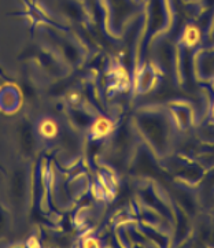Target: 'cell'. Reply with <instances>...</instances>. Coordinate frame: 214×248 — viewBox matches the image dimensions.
I'll use <instances>...</instances> for the list:
<instances>
[{"mask_svg":"<svg viewBox=\"0 0 214 248\" xmlns=\"http://www.w3.org/2000/svg\"><path fill=\"white\" fill-rule=\"evenodd\" d=\"M111 130H113V122L109 118L100 117L94 122L91 128V135L94 139H103L110 135Z\"/></svg>","mask_w":214,"mask_h":248,"instance_id":"6da1fadb","label":"cell"},{"mask_svg":"<svg viewBox=\"0 0 214 248\" xmlns=\"http://www.w3.org/2000/svg\"><path fill=\"white\" fill-rule=\"evenodd\" d=\"M40 136L44 139H54L58 135V124L51 118H44L39 124Z\"/></svg>","mask_w":214,"mask_h":248,"instance_id":"7a4b0ae2","label":"cell"},{"mask_svg":"<svg viewBox=\"0 0 214 248\" xmlns=\"http://www.w3.org/2000/svg\"><path fill=\"white\" fill-rule=\"evenodd\" d=\"M199 37H200V34H199L198 29H197L195 26H188V28L185 29L184 34H182V41H184L188 47H194V46L198 44Z\"/></svg>","mask_w":214,"mask_h":248,"instance_id":"3957f363","label":"cell"},{"mask_svg":"<svg viewBox=\"0 0 214 248\" xmlns=\"http://www.w3.org/2000/svg\"><path fill=\"white\" fill-rule=\"evenodd\" d=\"M84 247H99V241H95L94 239L87 240L84 243Z\"/></svg>","mask_w":214,"mask_h":248,"instance_id":"277c9868","label":"cell"}]
</instances>
